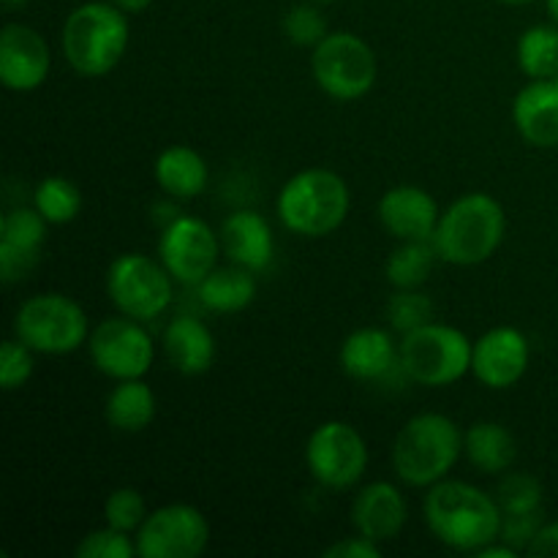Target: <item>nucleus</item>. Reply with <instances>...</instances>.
I'll use <instances>...</instances> for the list:
<instances>
[{
    "instance_id": "nucleus-29",
    "label": "nucleus",
    "mask_w": 558,
    "mask_h": 558,
    "mask_svg": "<svg viewBox=\"0 0 558 558\" xmlns=\"http://www.w3.org/2000/svg\"><path fill=\"white\" fill-rule=\"evenodd\" d=\"M33 207L47 218L52 227L71 223L82 210V191L69 178H44L33 191Z\"/></svg>"
},
{
    "instance_id": "nucleus-33",
    "label": "nucleus",
    "mask_w": 558,
    "mask_h": 558,
    "mask_svg": "<svg viewBox=\"0 0 558 558\" xmlns=\"http://www.w3.org/2000/svg\"><path fill=\"white\" fill-rule=\"evenodd\" d=\"M147 518L145 496L136 488H118L104 501V523L125 534H136Z\"/></svg>"
},
{
    "instance_id": "nucleus-6",
    "label": "nucleus",
    "mask_w": 558,
    "mask_h": 558,
    "mask_svg": "<svg viewBox=\"0 0 558 558\" xmlns=\"http://www.w3.org/2000/svg\"><path fill=\"white\" fill-rule=\"evenodd\" d=\"M398 354L409 379L423 387H450L472 371L474 343L458 327L428 322L403 336Z\"/></svg>"
},
{
    "instance_id": "nucleus-30",
    "label": "nucleus",
    "mask_w": 558,
    "mask_h": 558,
    "mask_svg": "<svg viewBox=\"0 0 558 558\" xmlns=\"http://www.w3.org/2000/svg\"><path fill=\"white\" fill-rule=\"evenodd\" d=\"M496 501L505 515L539 512L543 510V485L526 472H505L499 488H496Z\"/></svg>"
},
{
    "instance_id": "nucleus-12",
    "label": "nucleus",
    "mask_w": 558,
    "mask_h": 558,
    "mask_svg": "<svg viewBox=\"0 0 558 558\" xmlns=\"http://www.w3.org/2000/svg\"><path fill=\"white\" fill-rule=\"evenodd\" d=\"M134 539L140 558H196L210 543V523L194 505H163L147 512Z\"/></svg>"
},
{
    "instance_id": "nucleus-31",
    "label": "nucleus",
    "mask_w": 558,
    "mask_h": 558,
    "mask_svg": "<svg viewBox=\"0 0 558 558\" xmlns=\"http://www.w3.org/2000/svg\"><path fill=\"white\" fill-rule=\"evenodd\" d=\"M385 316L387 322H390L392 330L407 336V332L434 322V303H430L428 294H423L420 289H398V292L387 300Z\"/></svg>"
},
{
    "instance_id": "nucleus-19",
    "label": "nucleus",
    "mask_w": 558,
    "mask_h": 558,
    "mask_svg": "<svg viewBox=\"0 0 558 558\" xmlns=\"http://www.w3.org/2000/svg\"><path fill=\"white\" fill-rule=\"evenodd\" d=\"M512 125L532 147H558V76L532 80L515 93Z\"/></svg>"
},
{
    "instance_id": "nucleus-42",
    "label": "nucleus",
    "mask_w": 558,
    "mask_h": 558,
    "mask_svg": "<svg viewBox=\"0 0 558 558\" xmlns=\"http://www.w3.org/2000/svg\"><path fill=\"white\" fill-rule=\"evenodd\" d=\"M27 0H3L5 9H20V5H25Z\"/></svg>"
},
{
    "instance_id": "nucleus-15",
    "label": "nucleus",
    "mask_w": 558,
    "mask_h": 558,
    "mask_svg": "<svg viewBox=\"0 0 558 558\" xmlns=\"http://www.w3.org/2000/svg\"><path fill=\"white\" fill-rule=\"evenodd\" d=\"M529 360H532L529 338L518 327L501 325L474 343L472 374L490 390H510L526 376Z\"/></svg>"
},
{
    "instance_id": "nucleus-25",
    "label": "nucleus",
    "mask_w": 558,
    "mask_h": 558,
    "mask_svg": "<svg viewBox=\"0 0 558 558\" xmlns=\"http://www.w3.org/2000/svg\"><path fill=\"white\" fill-rule=\"evenodd\" d=\"M158 401L145 379H123L109 390L104 417L120 434H142L156 420Z\"/></svg>"
},
{
    "instance_id": "nucleus-32",
    "label": "nucleus",
    "mask_w": 558,
    "mask_h": 558,
    "mask_svg": "<svg viewBox=\"0 0 558 558\" xmlns=\"http://www.w3.org/2000/svg\"><path fill=\"white\" fill-rule=\"evenodd\" d=\"M283 33H287L294 47L314 49L325 41L330 27H327L325 14L319 11V3L308 0V3H298L289 9V14L283 16Z\"/></svg>"
},
{
    "instance_id": "nucleus-38",
    "label": "nucleus",
    "mask_w": 558,
    "mask_h": 558,
    "mask_svg": "<svg viewBox=\"0 0 558 558\" xmlns=\"http://www.w3.org/2000/svg\"><path fill=\"white\" fill-rule=\"evenodd\" d=\"M526 554L534 558H558V521L539 526L537 537L532 539Z\"/></svg>"
},
{
    "instance_id": "nucleus-22",
    "label": "nucleus",
    "mask_w": 558,
    "mask_h": 558,
    "mask_svg": "<svg viewBox=\"0 0 558 558\" xmlns=\"http://www.w3.org/2000/svg\"><path fill=\"white\" fill-rule=\"evenodd\" d=\"M163 352L174 371L183 376H202L216 363V338L196 316H174L163 330Z\"/></svg>"
},
{
    "instance_id": "nucleus-11",
    "label": "nucleus",
    "mask_w": 558,
    "mask_h": 558,
    "mask_svg": "<svg viewBox=\"0 0 558 558\" xmlns=\"http://www.w3.org/2000/svg\"><path fill=\"white\" fill-rule=\"evenodd\" d=\"M142 325L145 322L120 314L93 327L87 338V352L104 376L114 381L145 379L147 371L153 368L156 347H153L150 332Z\"/></svg>"
},
{
    "instance_id": "nucleus-13",
    "label": "nucleus",
    "mask_w": 558,
    "mask_h": 558,
    "mask_svg": "<svg viewBox=\"0 0 558 558\" xmlns=\"http://www.w3.org/2000/svg\"><path fill=\"white\" fill-rule=\"evenodd\" d=\"M221 238L199 216H178L158 240V256L169 276L185 287H199L218 267Z\"/></svg>"
},
{
    "instance_id": "nucleus-28",
    "label": "nucleus",
    "mask_w": 558,
    "mask_h": 558,
    "mask_svg": "<svg viewBox=\"0 0 558 558\" xmlns=\"http://www.w3.org/2000/svg\"><path fill=\"white\" fill-rule=\"evenodd\" d=\"M436 259L439 254H436L434 240H407L387 259V283L396 289H420L428 281Z\"/></svg>"
},
{
    "instance_id": "nucleus-16",
    "label": "nucleus",
    "mask_w": 558,
    "mask_h": 558,
    "mask_svg": "<svg viewBox=\"0 0 558 558\" xmlns=\"http://www.w3.org/2000/svg\"><path fill=\"white\" fill-rule=\"evenodd\" d=\"M49 221L36 207H14L0 221V278L14 283L25 278L38 262V251L47 243Z\"/></svg>"
},
{
    "instance_id": "nucleus-17",
    "label": "nucleus",
    "mask_w": 558,
    "mask_h": 558,
    "mask_svg": "<svg viewBox=\"0 0 558 558\" xmlns=\"http://www.w3.org/2000/svg\"><path fill=\"white\" fill-rule=\"evenodd\" d=\"M379 223L390 238L401 240H430L439 223V202L420 185H396L385 191L379 199Z\"/></svg>"
},
{
    "instance_id": "nucleus-43",
    "label": "nucleus",
    "mask_w": 558,
    "mask_h": 558,
    "mask_svg": "<svg viewBox=\"0 0 558 558\" xmlns=\"http://www.w3.org/2000/svg\"><path fill=\"white\" fill-rule=\"evenodd\" d=\"M499 3H507V5H523V3H534V0H499Z\"/></svg>"
},
{
    "instance_id": "nucleus-10",
    "label": "nucleus",
    "mask_w": 558,
    "mask_h": 558,
    "mask_svg": "<svg viewBox=\"0 0 558 558\" xmlns=\"http://www.w3.org/2000/svg\"><path fill=\"white\" fill-rule=\"evenodd\" d=\"M305 466L322 488L349 490L368 469V447L354 425L327 420L316 425L305 441Z\"/></svg>"
},
{
    "instance_id": "nucleus-7",
    "label": "nucleus",
    "mask_w": 558,
    "mask_h": 558,
    "mask_svg": "<svg viewBox=\"0 0 558 558\" xmlns=\"http://www.w3.org/2000/svg\"><path fill=\"white\" fill-rule=\"evenodd\" d=\"M14 336L38 354H71L90 338L87 314L60 292L33 294L16 308Z\"/></svg>"
},
{
    "instance_id": "nucleus-3",
    "label": "nucleus",
    "mask_w": 558,
    "mask_h": 558,
    "mask_svg": "<svg viewBox=\"0 0 558 558\" xmlns=\"http://www.w3.org/2000/svg\"><path fill=\"white\" fill-rule=\"evenodd\" d=\"M463 456V430L439 412L414 414L392 441L390 461L398 480L409 488H430L447 480Z\"/></svg>"
},
{
    "instance_id": "nucleus-23",
    "label": "nucleus",
    "mask_w": 558,
    "mask_h": 558,
    "mask_svg": "<svg viewBox=\"0 0 558 558\" xmlns=\"http://www.w3.org/2000/svg\"><path fill=\"white\" fill-rule=\"evenodd\" d=\"M153 172L163 194L174 199H196L210 180L207 161L189 145H172L158 153Z\"/></svg>"
},
{
    "instance_id": "nucleus-35",
    "label": "nucleus",
    "mask_w": 558,
    "mask_h": 558,
    "mask_svg": "<svg viewBox=\"0 0 558 558\" xmlns=\"http://www.w3.org/2000/svg\"><path fill=\"white\" fill-rule=\"evenodd\" d=\"M76 558H134L136 554V539L131 534L120 532V529L104 526L96 532L85 534L74 550Z\"/></svg>"
},
{
    "instance_id": "nucleus-37",
    "label": "nucleus",
    "mask_w": 558,
    "mask_h": 558,
    "mask_svg": "<svg viewBox=\"0 0 558 558\" xmlns=\"http://www.w3.org/2000/svg\"><path fill=\"white\" fill-rule=\"evenodd\" d=\"M325 558H381V545L363 534H354V537H343L327 545Z\"/></svg>"
},
{
    "instance_id": "nucleus-27",
    "label": "nucleus",
    "mask_w": 558,
    "mask_h": 558,
    "mask_svg": "<svg viewBox=\"0 0 558 558\" xmlns=\"http://www.w3.org/2000/svg\"><path fill=\"white\" fill-rule=\"evenodd\" d=\"M518 69L529 80H556L558 76V25H534L523 31L515 47Z\"/></svg>"
},
{
    "instance_id": "nucleus-41",
    "label": "nucleus",
    "mask_w": 558,
    "mask_h": 558,
    "mask_svg": "<svg viewBox=\"0 0 558 558\" xmlns=\"http://www.w3.org/2000/svg\"><path fill=\"white\" fill-rule=\"evenodd\" d=\"M545 9H548V16L554 25H558V0H545Z\"/></svg>"
},
{
    "instance_id": "nucleus-14",
    "label": "nucleus",
    "mask_w": 558,
    "mask_h": 558,
    "mask_svg": "<svg viewBox=\"0 0 558 558\" xmlns=\"http://www.w3.org/2000/svg\"><path fill=\"white\" fill-rule=\"evenodd\" d=\"M52 69L49 44L36 27L9 22L0 31V82L11 93H33Z\"/></svg>"
},
{
    "instance_id": "nucleus-20",
    "label": "nucleus",
    "mask_w": 558,
    "mask_h": 558,
    "mask_svg": "<svg viewBox=\"0 0 558 558\" xmlns=\"http://www.w3.org/2000/svg\"><path fill=\"white\" fill-rule=\"evenodd\" d=\"M221 251L232 265L265 272L276 256V238L265 216L256 210H234L221 223Z\"/></svg>"
},
{
    "instance_id": "nucleus-36",
    "label": "nucleus",
    "mask_w": 558,
    "mask_h": 558,
    "mask_svg": "<svg viewBox=\"0 0 558 558\" xmlns=\"http://www.w3.org/2000/svg\"><path fill=\"white\" fill-rule=\"evenodd\" d=\"M539 526H543V518L539 512H523V515H505L501 523V543L512 545L518 554H526V548L532 545V539L537 537Z\"/></svg>"
},
{
    "instance_id": "nucleus-34",
    "label": "nucleus",
    "mask_w": 558,
    "mask_h": 558,
    "mask_svg": "<svg viewBox=\"0 0 558 558\" xmlns=\"http://www.w3.org/2000/svg\"><path fill=\"white\" fill-rule=\"evenodd\" d=\"M33 354L36 352L16 336L3 341V347H0V387L5 392L20 390V387L31 381L33 371H36V357Z\"/></svg>"
},
{
    "instance_id": "nucleus-9",
    "label": "nucleus",
    "mask_w": 558,
    "mask_h": 558,
    "mask_svg": "<svg viewBox=\"0 0 558 558\" xmlns=\"http://www.w3.org/2000/svg\"><path fill=\"white\" fill-rule=\"evenodd\" d=\"M174 278L145 254L114 256L107 270V294L120 314L140 322L163 316L172 305Z\"/></svg>"
},
{
    "instance_id": "nucleus-4",
    "label": "nucleus",
    "mask_w": 558,
    "mask_h": 558,
    "mask_svg": "<svg viewBox=\"0 0 558 558\" xmlns=\"http://www.w3.org/2000/svg\"><path fill=\"white\" fill-rule=\"evenodd\" d=\"M131 41L129 14L120 5L90 0L65 16L60 47L80 76H104L118 69Z\"/></svg>"
},
{
    "instance_id": "nucleus-40",
    "label": "nucleus",
    "mask_w": 558,
    "mask_h": 558,
    "mask_svg": "<svg viewBox=\"0 0 558 558\" xmlns=\"http://www.w3.org/2000/svg\"><path fill=\"white\" fill-rule=\"evenodd\" d=\"M112 3L120 5L125 14H140V11H145L153 0H112Z\"/></svg>"
},
{
    "instance_id": "nucleus-24",
    "label": "nucleus",
    "mask_w": 558,
    "mask_h": 558,
    "mask_svg": "<svg viewBox=\"0 0 558 558\" xmlns=\"http://www.w3.org/2000/svg\"><path fill=\"white\" fill-rule=\"evenodd\" d=\"M463 452L483 474H505L515 466L518 441L507 425L483 420L463 430Z\"/></svg>"
},
{
    "instance_id": "nucleus-18",
    "label": "nucleus",
    "mask_w": 558,
    "mask_h": 558,
    "mask_svg": "<svg viewBox=\"0 0 558 558\" xmlns=\"http://www.w3.org/2000/svg\"><path fill=\"white\" fill-rule=\"evenodd\" d=\"M409 518V505L401 490L387 480L360 488L352 501V523L357 534L374 539V543H390L403 532Z\"/></svg>"
},
{
    "instance_id": "nucleus-2",
    "label": "nucleus",
    "mask_w": 558,
    "mask_h": 558,
    "mask_svg": "<svg viewBox=\"0 0 558 558\" xmlns=\"http://www.w3.org/2000/svg\"><path fill=\"white\" fill-rule=\"evenodd\" d=\"M507 234V213L496 196L474 191L441 210L434 232L436 254L441 262L458 267H474L488 262L499 251Z\"/></svg>"
},
{
    "instance_id": "nucleus-1",
    "label": "nucleus",
    "mask_w": 558,
    "mask_h": 558,
    "mask_svg": "<svg viewBox=\"0 0 558 558\" xmlns=\"http://www.w3.org/2000/svg\"><path fill=\"white\" fill-rule=\"evenodd\" d=\"M423 515L430 534L461 554H477L483 545L499 539L505 523L496 496L463 480H441L430 485L423 501Z\"/></svg>"
},
{
    "instance_id": "nucleus-44",
    "label": "nucleus",
    "mask_w": 558,
    "mask_h": 558,
    "mask_svg": "<svg viewBox=\"0 0 558 558\" xmlns=\"http://www.w3.org/2000/svg\"><path fill=\"white\" fill-rule=\"evenodd\" d=\"M311 3H319L322 5V3H336V0H311Z\"/></svg>"
},
{
    "instance_id": "nucleus-21",
    "label": "nucleus",
    "mask_w": 558,
    "mask_h": 558,
    "mask_svg": "<svg viewBox=\"0 0 558 558\" xmlns=\"http://www.w3.org/2000/svg\"><path fill=\"white\" fill-rule=\"evenodd\" d=\"M338 363L347 376L357 381H381L396 365H401L396 341L381 327H360L349 332L338 352Z\"/></svg>"
},
{
    "instance_id": "nucleus-5",
    "label": "nucleus",
    "mask_w": 558,
    "mask_h": 558,
    "mask_svg": "<svg viewBox=\"0 0 558 558\" xmlns=\"http://www.w3.org/2000/svg\"><path fill=\"white\" fill-rule=\"evenodd\" d=\"M352 207L347 180L325 167L303 169L283 183L276 199L283 227L300 238H327L343 227Z\"/></svg>"
},
{
    "instance_id": "nucleus-39",
    "label": "nucleus",
    "mask_w": 558,
    "mask_h": 558,
    "mask_svg": "<svg viewBox=\"0 0 558 558\" xmlns=\"http://www.w3.org/2000/svg\"><path fill=\"white\" fill-rule=\"evenodd\" d=\"M477 558H518V550L512 545L501 543V539H494V543L483 545V548L474 554Z\"/></svg>"
},
{
    "instance_id": "nucleus-26",
    "label": "nucleus",
    "mask_w": 558,
    "mask_h": 558,
    "mask_svg": "<svg viewBox=\"0 0 558 558\" xmlns=\"http://www.w3.org/2000/svg\"><path fill=\"white\" fill-rule=\"evenodd\" d=\"M256 272L240 265L216 267L205 281L196 287L199 303L213 314H240L256 300Z\"/></svg>"
},
{
    "instance_id": "nucleus-8",
    "label": "nucleus",
    "mask_w": 558,
    "mask_h": 558,
    "mask_svg": "<svg viewBox=\"0 0 558 558\" xmlns=\"http://www.w3.org/2000/svg\"><path fill=\"white\" fill-rule=\"evenodd\" d=\"M311 71L325 96L336 101H357L376 85L379 63L368 41L347 31L327 33L311 52Z\"/></svg>"
}]
</instances>
